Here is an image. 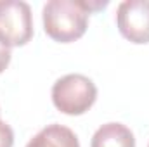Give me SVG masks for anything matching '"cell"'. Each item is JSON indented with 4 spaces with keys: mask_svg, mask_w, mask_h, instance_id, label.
I'll use <instances>...</instances> for the list:
<instances>
[{
    "mask_svg": "<svg viewBox=\"0 0 149 147\" xmlns=\"http://www.w3.org/2000/svg\"><path fill=\"white\" fill-rule=\"evenodd\" d=\"M43 30L49 37L61 43H71L87 31L88 12L81 2L50 0L43 5Z\"/></svg>",
    "mask_w": 149,
    "mask_h": 147,
    "instance_id": "1",
    "label": "cell"
},
{
    "mask_svg": "<svg viewBox=\"0 0 149 147\" xmlns=\"http://www.w3.org/2000/svg\"><path fill=\"white\" fill-rule=\"evenodd\" d=\"M97 99L95 83L83 74H66L52 87V102L57 109L70 116H80L90 109Z\"/></svg>",
    "mask_w": 149,
    "mask_h": 147,
    "instance_id": "2",
    "label": "cell"
},
{
    "mask_svg": "<svg viewBox=\"0 0 149 147\" xmlns=\"http://www.w3.org/2000/svg\"><path fill=\"white\" fill-rule=\"evenodd\" d=\"M33 37L31 9L21 0H0V42L10 47L26 45Z\"/></svg>",
    "mask_w": 149,
    "mask_h": 147,
    "instance_id": "3",
    "label": "cell"
},
{
    "mask_svg": "<svg viewBox=\"0 0 149 147\" xmlns=\"http://www.w3.org/2000/svg\"><path fill=\"white\" fill-rule=\"evenodd\" d=\"M116 24L132 43H149V0H127L118 5Z\"/></svg>",
    "mask_w": 149,
    "mask_h": 147,
    "instance_id": "4",
    "label": "cell"
},
{
    "mask_svg": "<svg viewBox=\"0 0 149 147\" xmlns=\"http://www.w3.org/2000/svg\"><path fill=\"white\" fill-rule=\"evenodd\" d=\"M90 147H135L134 133L121 123H106L92 137Z\"/></svg>",
    "mask_w": 149,
    "mask_h": 147,
    "instance_id": "5",
    "label": "cell"
},
{
    "mask_svg": "<svg viewBox=\"0 0 149 147\" xmlns=\"http://www.w3.org/2000/svg\"><path fill=\"white\" fill-rule=\"evenodd\" d=\"M26 147H80L73 130L63 125H49L42 128L26 144Z\"/></svg>",
    "mask_w": 149,
    "mask_h": 147,
    "instance_id": "6",
    "label": "cell"
},
{
    "mask_svg": "<svg viewBox=\"0 0 149 147\" xmlns=\"http://www.w3.org/2000/svg\"><path fill=\"white\" fill-rule=\"evenodd\" d=\"M14 144V132L12 128L0 119V147H12Z\"/></svg>",
    "mask_w": 149,
    "mask_h": 147,
    "instance_id": "7",
    "label": "cell"
},
{
    "mask_svg": "<svg viewBox=\"0 0 149 147\" xmlns=\"http://www.w3.org/2000/svg\"><path fill=\"white\" fill-rule=\"evenodd\" d=\"M10 55H12V54H10V49L0 42V73L9 66V62H10Z\"/></svg>",
    "mask_w": 149,
    "mask_h": 147,
    "instance_id": "8",
    "label": "cell"
},
{
    "mask_svg": "<svg viewBox=\"0 0 149 147\" xmlns=\"http://www.w3.org/2000/svg\"><path fill=\"white\" fill-rule=\"evenodd\" d=\"M148 147H149V146H148Z\"/></svg>",
    "mask_w": 149,
    "mask_h": 147,
    "instance_id": "9",
    "label": "cell"
}]
</instances>
